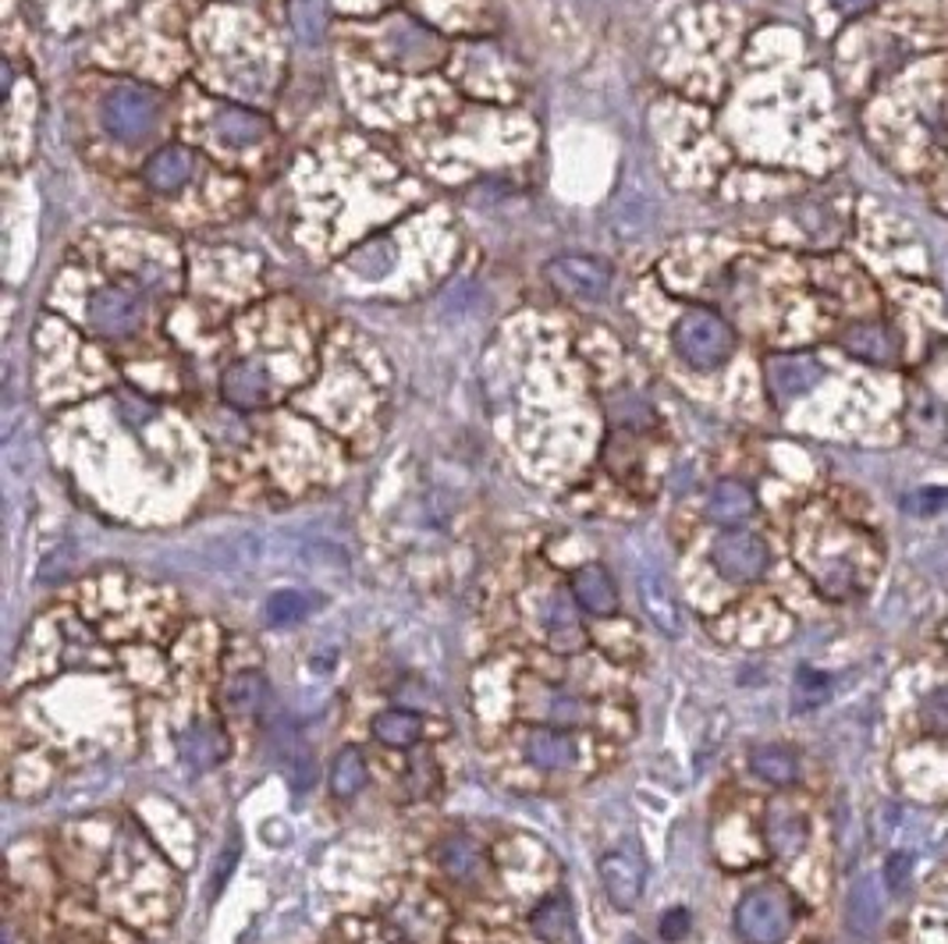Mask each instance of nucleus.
I'll return each mask as SVG.
<instances>
[{"instance_id": "nucleus-7", "label": "nucleus", "mask_w": 948, "mask_h": 944, "mask_svg": "<svg viewBox=\"0 0 948 944\" xmlns=\"http://www.w3.org/2000/svg\"><path fill=\"white\" fill-rule=\"evenodd\" d=\"M820 377H825V366L814 355H774L768 363V388L778 402H792V398L814 391Z\"/></svg>"}, {"instance_id": "nucleus-24", "label": "nucleus", "mask_w": 948, "mask_h": 944, "mask_svg": "<svg viewBox=\"0 0 948 944\" xmlns=\"http://www.w3.org/2000/svg\"><path fill=\"white\" fill-rule=\"evenodd\" d=\"M749 767H754V775L760 781H768V784H792L799 778L796 753L785 750V746H760V750H754V756H749Z\"/></svg>"}, {"instance_id": "nucleus-8", "label": "nucleus", "mask_w": 948, "mask_h": 944, "mask_svg": "<svg viewBox=\"0 0 948 944\" xmlns=\"http://www.w3.org/2000/svg\"><path fill=\"white\" fill-rule=\"evenodd\" d=\"M601 881L615 909H632L643 895V863L632 852L615 849L601 860Z\"/></svg>"}, {"instance_id": "nucleus-25", "label": "nucleus", "mask_w": 948, "mask_h": 944, "mask_svg": "<svg viewBox=\"0 0 948 944\" xmlns=\"http://www.w3.org/2000/svg\"><path fill=\"white\" fill-rule=\"evenodd\" d=\"M366 775H370V767H366L363 750L348 746V750L337 753L334 764H331V792H334L337 799H352L356 792H363Z\"/></svg>"}, {"instance_id": "nucleus-11", "label": "nucleus", "mask_w": 948, "mask_h": 944, "mask_svg": "<svg viewBox=\"0 0 948 944\" xmlns=\"http://www.w3.org/2000/svg\"><path fill=\"white\" fill-rule=\"evenodd\" d=\"M572 600L586 614H597V618H612L618 611V590L612 576L601 565H586L572 576Z\"/></svg>"}, {"instance_id": "nucleus-32", "label": "nucleus", "mask_w": 948, "mask_h": 944, "mask_svg": "<svg viewBox=\"0 0 948 944\" xmlns=\"http://www.w3.org/2000/svg\"><path fill=\"white\" fill-rule=\"evenodd\" d=\"M689 931V912L686 909H672L661 917V937L664 941H683Z\"/></svg>"}, {"instance_id": "nucleus-18", "label": "nucleus", "mask_w": 948, "mask_h": 944, "mask_svg": "<svg viewBox=\"0 0 948 944\" xmlns=\"http://www.w3.org/2000/svg\"><path fill=\"white\" fill-rule=\"evenodd\" d=\"M394 927L413 944H437L445 937V917H437L430 902H423V898H408V902L394 909Z\"/></svg>"}, {"instance_id": "nucleus-13", "label": "nucleus", "mask_w": 948, "mask_h": 944, "mask_svg": "<svg viewBox=\"0 0 948 944\" xmlns=\"http://www.w3.org/2000/svg\"><path fill=\"white\" fill-rule=\"evenodd\" d=\"M195 156L186 146H164L146 161V185L153 192H178L192 178Z\"/></svg>"}, {"instance_id": "nucleus-26", "label": "nucleus", "mask_w": 948, "mask_h": 944, "mask_svg": "<svg viewBox=\"0 0 948 944\" xmlns=\"http://www.w3.org/2000/svg\"><path fill=\"white\" fill-rule=\"evenodd\" d=\"M348 267L356 270L359 278H366V281H377V278L391 274V267H394L391 241H388V238H374L370 246H363V249H356V252L348 256Z\"/></svg>"}, {"instance_id": "nucleus-6", "label": "nucleus", "mask_w": 948, "mask_h": 944, "mask_svg": "<svg viewBox=\"0 0 948 944\" xmlns=\"http://www.w3.org/2000/svg\"><path fill=\"white\" fill-rule=\"evenodd\" d=\"M547 274L565 295L590 306L604 303L607 292H612V270L601 260H590V256H561V260L547 267Z\"/></svg>"}, {"instance_id": "nucleus-14", "label": "nucleus", "mask_w": 948, "mask_h": 944, "mask_svg": "<svg viewBox=\"0 0 948 944\" xmlns=\"http://www.w3.org/2000/svg\"><path fill=\"white\" fill-rule=\"evenodd\" d=\"M266 693L271 689H266V678L260 671H235L221 693V707L228 718H242V721L257 718L266 704Z\"/></svg>"}, {"instance_id": "nucleus-16", "label": "nucleus", "mask_w": 948, "mask_h": 944, "mask_svg": "<svg viewBox=\"0 0 948 944\" xmlns=\"http://www.w3.org/2000/svg\"><path fill=\"white\" fill-rule=\"evenodd\" d=\"M754 508H757V497L739 480H721L711 491V497H707V519L718 526H739L754 515Z\"/></svg>"}, {"instance_id": "nucleus-9", "label": "nucleus", "mask_w": 948, "mask_h": 944, "mask_svg": "<svg viewBox=\"0 0 948 944\" xmlns=\"http://www.w3.org/2000/svg\"><path fill=\"white\" fill-rule=\"evenodd\" d=\"M221 394L224 402L235 405V409H263L266 402L274 398V384L271 377H266V369L257 366V363H235L224 369L221 377Z\"/></svg>"}, {"instance_id": "nucleus-34", "label": "nucleus", "mask_w": 948, "mask_h": 944, "mask_svg": "<svg viewBox=\"0 0 948 944\" xmlns=\"http://www.w3.org/2000/svg\"><path fill=\"white\" fill-rule=\"evenodd\" d=\"M927 718L948 732V689H945V693H934V696L927 699Z\"/></svg>"}, {"instance_id": "nucleus-20", "label": "nucleus", "mask_w": 948, "mask_h": 944, "mask_svg": "<svg viewBox=\"0 0 948 944\" xmlns=\"http://www.w3.org/2000/svg\"><path fill=\"white\" fill-rule=\"evenodd\" d=\"M640 600H643V611L650 614V622H654L664 636L683 633V607L675 604L672 590L657 576H643L640 579Z\"/></svg>"}, {"instance_id": "nucleus-35", "label": "nucleus", "mask_w": 948, "mask_h": 944, "mask_svg": "<svg viewBox=\"0 0 948 944\" xmlns=\"http://www.w3.org/2000/svg\"><path fill=\"white\" fill-rule=\"evenodd\" d=\"M834 8H839L842 14H860V11H867L874 0H831Z\"/></svg>"}, {"instance_id": "nucleus-27", "label": "nucleus", "mask_w": 948, "mask_h": 944, "mask_svg": "<svg viewBox=\"0 0 948 944\" xmlns=\"http://www.w3.org/2000/svg\"><path fill=\"white\" fill-rule=\"evenodd\" d=\"M845 349L867 363H888L891 359V341L881 327H856V331H849Z\"/></svg>"}, {"instance_id": "nucleus-31", "label": "nucleus", "mask_w": 948, "mask_h": 944, "mask_svg": "<svg viewBox=\"0 0 948 944\" xmlns=\"http://www.w3.org/2000/svg\"><path fill=\"white\" fill-rule=\"evenodd\" d=\"M828 678L825 675H817V671H799V696L806 693L810 699H806V707H814V704H820V699L828 696Z\"/></svg>"}, {"instance_id": "nucleus-2", "label": "nucleus", "mask_w": 948, "mask_h": 944, "mask_svg": "<svg viewBox=\"0 0 948 944\" xmlns=\"http://www.w3.org/2000/svg\"><path fill=\"white\" fill-rule=\"evenodd\" d=\"M675 349L697 369H718L735 349L732 327L711 309H689L675 323Z\"/></svg>"}, {"instance_id": "nucleus-10", "label": "nucleus", "mask_w": 948, "mask_h": 944, "mask_svg": "<svg viewBox=\"0 0 948 944\" xmlns=\"http://www.w3.org/2000/svg\"><path fill=\"white\" fill-rule=\"evenodd\" d=\"M522 753L536 770H572L579 764L576 739L561 728H533Z\"/></svg>"}, {"instance_id": "nucleus-22", "label": "nucleus", "mask_w": 948, "mask_h": 944, "mask_svg": "<svg viewBox=\"0 0 948 944\" xmlns=\"http://www.w3.org/2000/svg\"><path fill=\"white\" fill-rule=\"evenodd\" d=\"M419 735H423V721L413 710H384L374 718V739L380 746L408 750V746H416Z\"/></svg>"}, {"instance_id": "nucleus-4", "label": "nucleus", "mask_w": 948, "mask_h": 944, "mask_svg": "<svg viewBox=\"0 0 948 944\" xmlns=\"http://www.w3.org/2000/svg\"><path fill=\"white\" fill-rule=\"evenodd\" d=\"M90 327L100 338H129L143 323V295L125 284H107L90 298Z\"/></svg>"}, {"instance_id": "nucleus-1", "label": "nucleus", "mask_w": 948, "mask_h": 944, "mask_svg": "<svg viewBox=\"0 0 948 944\" xmlns=\"http://www.w3.org/2000/svg\"><path fill=\"white\" fill-rule=\"evenodd\" d=\"M796 923V906L782 888H757L735 906V934L746 944H782Z\"/></svg>"}, {"instance_id": "nucleus-23", "label": "nucleus", "mask_w": 948, "mask_h": 944, "mask_svg": "<svg viewBox=\"0 0 948 944\" xmlns=\"http://www.w3.org/2000/svg\"><path fill=\"white\" fill-rule=\"evenodd\" d=\"M768 846L778 860H792L806 846V821L792 810H771L768 817Z\"/></svg>"}, {"instance_id": "nucleus-15", "label": "nucleus", "mask_w": 948, "mask_h": 944, "mask_svg": "<svg viewBox=\"0 0 948 944\" xmlns=\"http://www.w3.org/2000/svg\"><path fill=\"white\" fill-rule=\"evenodd\" d=\"M178 753L192 770H210V767H217L224 760V753H228V739L221 735V728L206 724V721H195L189 732H181Z\"/></svg>"}, {"instance_id": "nucleus-21", "label": "nucleus", "mask_w": 948, "mask_h": 944, "mask_svg": "<svg viewBox=\"0 0 948 944\" xmlns=\"http://www.w3.org/2000/svg\"><path fill=\"white\" fill-rule=\"evenodd\" d=\"M271 132V121L263 114H252L246 107H224L217 114V135L232 146H252Z\"/></svg>"}, {"instance_id": "nucleus-30", "label": "nucleus", "mask_w": 948, "mask_h": 944, "mask_svg": "<svg viewBox=\"0 0 948 944\" xmlns=\"http://www.w3.org/2000/svg\"><path fill=\"white\" fill-rule=\"evenodd\" d=\"M118 409H121L125 423H132V426H139V423H150L153 416H157V409H153V405L146 402V398H139V394H132V391H125V394H121Z\"/></svg>"}, {"instance_id": "nucleus-28", "label": "nucleus", "mask_w": 948, "mask_h": 944, "mask_svg": "<svg viewBox=\"0 0 948 944\" xmlns=\"http://www.w3.org/2000/svg\"><path fill=\"white\" fill-rule=\"evenodd\" d=\"M533 931L541 934L547 944H558L565 937V931H569V906H565L561 895L547 898V902L533 912Z\"/></svg>"}, {"instance_id": "nucleus-12", "label": "nucleus", "mask_w": 948, "mask_h": 944, "mask_svg": "<svg viewBox=\"0 0 948 944\" xmlns=\"http://www.w3.org/2000/svg\"><path fill=\"white\" fill-rule=\"evenodd\" d=\"M579 607V604H576ZM576 607L569 604L565 593H550V600L544 604V628H547V647L558 650V653H576L583 647V625L576 618Z\"/></svg>"}, {"instance_id": "nucleus-17", "label": "nucleus", "mask_w": 948, "mask_h": 944, "mask_svg": "<svg viewBox=\"0 0 948 944\" xmlns=\"http://www.w3.org/2000/svg\"><path fill=\"white\" fill-rule=\"evenodd\" d=\"M437 863H441V870L451 881L470 884L479 877V870H484V849H479L470 835H448L441 846H437Z\"/></svg>"}, {"instance_id": "nucleus-33", "label": "nucleus", "mask_w": 948, "mask_h": 944, "mask_svg": "<svg viewBox=\"0 0 948 944\" xmlns=\"http://www.w3.org/2000/svg\"><path fill=\"white\" fill-rule=\"evenodd\" d=\"M885 881L891 892H905V884H910V860L905 856H891L885 866Z\"/></svg>"}, {"instance_id": "nucleus-5", "label": "nucleus", "mask_w": 948, "mask_h": 944, "mask_svg": "<svg viewBox=\"0 0 948 944\" xmlns=\"http://www.w3.org/2000/svg\"><path fill=\"white\" fill-rule=\"evenodd\" d=\"M711 557H714V568L725 579L754 582L763 576V568H768V543L754 533H746V529H728V533H721L714 540Z\"/></svg>"}, {"instance_id": "nucleus-29", "label": "nucleus", "mask_w": 948, "mask_h": 944, "mask_svg": "<svg viewBox=\"0 0 948 944\" xmlns=\"http://www.w3.org/2000/svg\"><path fill=\"white\" fill-rule=\"evenodd\" d=\"M303 614H306V597L295 590L274 593L266 600V622L271 625H292V622H299Z\"/></svg>"}, {"instance_id": "nucleus-3", "label": "nucleus", "mask_w": 948, "mask_h": 944, "mask_svg": "<svg viewBox=\"0 0 948 944\" xmlns=\"http://www.w3.org/2000/svg\"><path fill=\"white\" fill-rule=\"evenodd\" d=\"M100 118H104L107 135H115L121 142H135L150 135L153 125L161 121V96L153 93L150 85L121 82L107 93Z\"/></svg>"}, {"instance_id": "nucleus-19", "label": "nucleus", "mask_w": 948, "mask_h": 944, "mask_svg": "<svg viewBox=\"0 0 948 944\" xmlns=\"http://www.w3.org/2000/svg\"><path fill=\"white\" fill-rule=\"evenodd\" d=\"M544 693V707L536 710V718L541 721H550L558 728H579L586 724L593 718V707L586 704L583 696L572 693V689H555V685H541ZM533 718V721H536Z\"/></svg>"}]
</instances>
